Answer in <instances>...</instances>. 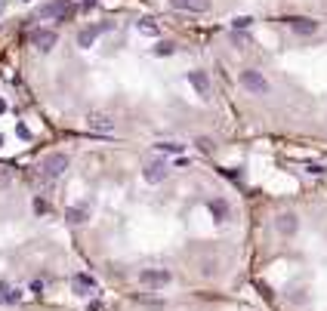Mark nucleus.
<instances>
[{
    "instance_id": "obj_7",
    "label": "nucleus",
    "mask_w": 327,
    "mask_h": 311,
    "mask_svg": "<svg viewBox=\"0 0 327 311\" xmlns=\"http://www.w3.org/2000/svg\"><path fill=\"white\" fill-rule=\"evenodd\" d=\"M31 43L38 46L40 52H50L52 46L59 43V34L52 31V28H38V31H31Z\"/></svg>"
},
{
    "instance_id": "obj_2",
    "label": "nucleus",
    "mask_w": 327,
    "mask_h": 311,
    "mask_svg": "<svg viewBox=\"0 0 327 311\" xmlns=\"http://www.w3.org/2000/svg\"><path fill=\"white\" fill-rule=\"evenodd\" d=\"M65 170H68V154H62V151H56V154H46V157H44V163H40V176H44L46 182L59 179Z\"/></svg>"
},
{
    "instance_id": "obj_8",
    "label": "nucleus",
    "mask_w": 327,
    "mask_h": 311,
    "mask_svg": "<svg viewBox=\"0 0 327 311\" xmlns=\"http://www.w3.org/2000/svg\"><path fill=\"white\" fill-rule=\"evenodd\" d=\"M108 28H112L108 22H102V25H90V28H80V31H78V46H80V49H90V46L96 43L99 34H105Z\"/></svg>"
},
{
    "instance_id": "obj_21",
    "label": "nucleus",
    "mask_w": 327,
    "mask_h": 311,
    "mask_svg": "<svg viewBox=\"0 0 327 311\" xmlns=\"http://www.w3.org/2000/svg\"><path fill=\"white\" fill-rule=\"evenodd\" d=\"M10 185H12V173H10L6 167H0V191L10 188Z\"/></svg>"
},
{
    "instance_id": "obj_13",
    "label": "nucleus",
    "mask_w": 327,
    "mask_h": 311,
    "mask_svg": "<svg viewBox=\"0 0 327 311\" xmlns=\"http://www.w3.org/2000/svg\"><path fill=\"white\" fill-rule=\"evenodd\" d=\"M65 219L71 225H84L90 219V207L86 204H74V207H65Z\"/></svg>"
},
{
    "instance_id": "obj_15",
    "label": "nucleus",
    "mask_w": 327,
    "mask_h": 311,
    "mask_svg": "<svg viewBox=\"0 0 327 311\" xmlns=\"http://www.w3.org/2000/svg\"><path fill=\"white\" fill-rule=\"evenodd\" d=\"M207 210H210V216L216 219V222H228V204L222 197H213L210 204H207Z\"/></svg>"
},
{
    "instance_id": "obj_3",
    "label": "nucleus",
    "mask_w": 327,
    "mask_h": 311,
    "mask_svg": "<svg viewBox=\"0 0 327 311\" xmlns=\"http://www.w3.org/2000/svg\"><path fill=\"white\" fill-rule=\"evenodd\" d=\"M170 176V163L164 160V157H154V160H148L145 163V170H142V179L148 182V185H160L164 179Z\"/></svg>"
},
{
    "instance_id": "obj_5",
    "label": "nucleus",
    "mask_w": 327,
    "mask_h": 311,
    "mask_svg": "<svg viewBox=\"0 0 327 311\" xmlns=\"http://www.w3.org/2000/svg\"><path fill=\"white\" fill-rule=\"evenodd\" d=\"M139 284L142 287H152V290L167 287L170 284V271L167 268H145V271H139Z\"/></svg>"
},
{
    "instance_id": "obj_26",
    "label": "nucleus",
    "mask_w": 327,
    "mask_h": 311,
    "mask_svg": "<svg viewBox=\"0 0 327 311\" xmlns=\"http://www.w3.org/2000/svg\"><path fill=\"white\" fill-rule=\"evenodd\" d=\"M34 210H38V213H46V200L38 197V200H34Z\"/></svg>"
},
{
    "instance_id": "obj_16",
    "label": "nucleus",
    "mask_w": 327,
    "mask_h": 311,
    "mask_svg": "<svg viewBox=\"0 0 327 311\" xmlns=\"http://www.w3.org/2000/svg\"><path fill=\"white\" fill-rule=\"evenodd\" d=\"M19 299H22V290H19V287L0 284V305H16Z\"/></svg>"
},
{
    "instance_id": "obj_6",
    "label": "nucleus",
    "mask_w": 327,
    "mask_h": 311,
    "mask_svg": "<svg viewBox=\"0 0 327 311\" xmlns=\"http://www.w3.org/2000/svg\"><path fill=\"white\" fill-rule=\"evenodd\" d=\"M86 126L93 133H114V117L108 111H90L86 114Z\"/></svg>"
},
{
    "instance_id": "obj_18",
    "label": "nucleus",
    "mask_w": 327,
    "mask_h": 311,
    "mask_svg": "<svg viewBox=\"0 0 327 311\" xmlns=\"http://www.w3.org/2000/svg\"><path fill=\"white\" fill-rule=\"evenodd\" d=\"M158 148H160V151H167V154H182L186 145H179V142H158Z\"/></svg>"
},
{
    "instance_id": "obj_10",
    "label": "nucleus",
    "mask_w": 327,
    "mask_h": 311,
    "mask_svg": "<svg viewBox=\"0 0 327 311\" xmlns=\"http://www.w3.org/2000/svg\"><path fill=\"white\" fill-rule=\"evenodd\" d=\"M284 25L290 31H296V34H315L318 31V22L315 19H306V15H287Z\"/></svg>"
},
{
    "instance_id": "obj_25",
    "label": "nucleus",
    "mask_w": 327,
    "mask_h": 311,
    "mask_svg": "<svg viewBox=\"0 0 327 311\" xmlns=\"http://www.w3.org/2000/svg\"><path fill=\"white\" fill-rule=\"evenodd\" d=\"M86 311H105V305H102V302H96V299H93V302H86Z\"/></svg>"
},
{
    "instance_id": "obj_4",
    "label": "nucleus",
    "mask_w": 327,
    "mask_h": 311,
    "mask_svg": "<svg viewBox=\"0 0 327 311\" xmlns=\"http://www.w3.org/2000/svg\"><path fill=\"white\" fill-rule=\"evenodd\" d=\"M241 86L247 89V93H256V96H262V93H268V80L260 74V71H253V68H247V71H241Z\"/></svg>"
},
{
    "instance_id": "obj_22",
    "label": "nucleus",
    "mask_w": 327,
    "mask_h": 311,
    "mask_svg": "<svg viewBox=\"0 0 327 311\" xmlns=\"http://www.w3.org/2000/svg\"><path fill=\"white\" fill-rule=\"evenodd\" d=\"M213 271H216V262H213V259H204V262H201V274H204V278H210Z\"/></svg>"
},
{
    "instance_id": "obj_23",
    "label": "nucleus",
    "mask_w": 327,
    "mask_h": 311,
    "mask_svg": "<svg viewBox=\"0 0 327 311\" xmlns=\"http://www.w3.org/2000/svg\"><path fill=\"white\" fill-rule=\"evenodd\" d=\"M198 148H201V151H207V154H210V151H213V142H210L207 136H201V139H198Z\"/></svg>"
},
{
    "instance_id": "obj_24",
    "label": "nucleus",
    "mask_w": 327,
    "mask_h": 311,
    "mask_svg": "<svg viewBox=\"0 0 327 311\" xmlns=\"http://www.w3.org/2000/svg\"><path fill=\"white\" fill-rule=\"evenodd\" d=\"M290 299H294L296 305H302V302H306V293H302V290H294V293H290Z\"/></svg>"
},
{
    "instance_id": "obj_27",
    "label": "nucleus",
    "mask_w": 327,
    "mask_h": 311,
    "mask_svg": "<svg viewBox=\"0 0 327 311\" xmlns=\"http://www.w3.org/2000/svg\"><path fill=\"white\" fill-rule=\"evenodd\" d=\"M80 6H84V9H90V6H96V0H80Z\"/></svg>"
},
{
    "instance_id": "obj_9",
    "label": "nucleus",
    "mask_w": 327,
    "mask_h": 311,
    "mask_svg": "<svg viewBox=\"0 0 327 311\" xmlns=\"http://www.w3.org/2000/svg\"><path fill=\"white\" fill-rule=\"evenodd\" d=\"M186 77H188V83L194 86V93H198V96H201V99L207 102V99H210V93H213V86H210V77H207V71H188Z\"/></svg>"
},
{
    "instance_id": "obj_20",
    "label": "nucleus",
    "mask_w": 327,
    "mask_h": 311,
    "mask_svg": "<svg viewBox=\"0 0 327 311\" xmlns=\"http://www.w3.org/2000/svg\"><path fill=\"white\" fill-rule=\"evenodd\" d=\"M250 25H253L250 15H238V19H232V28H234V31H238V28L244 31V28H250Z\"/></svg>"
},
{
    "instance_id": "obj_17",
    "label": "nucleus",
    "mask_w": 327,
    "mask_h": 311,
    "mask_svg": "<svg viewBox=\"0 0 327 311\" xmlns=\"http://www.w3.org/2000/svg\"><path fill=\"white\" fill-rule=\"evenodd\" d=\"M136 31H142V34H158V25H154V19H139V22H136Z\"/></svg>"
},
{
    "instance_id": "obj_11",
    "label": "nucleus",
    "mask_w": 327,
    "mask_h": 311,
    "mask_svg": "<svg viewBox=\"0 0 327 311\" xmlns=\"http://www.w3.org/2000/svg\"><path fill=\"white\" fill-rule=\"evenodd\" d=\"M173 9H182V12H207L210 9V0H170Z\"/></svg>"
},
{
    "instance_id": "obj_28",
    "label": "nucleus",
    "mask_w": 327,
    "mask_h": 311,
    "mask_svg": "<svg viewBox=\"0 0 327 311\" xmlns=\"http://www.w3.org/2000/svg\"><path fill=\"white\" fill-rule=\"evenodd\" d=\"M4 111H6V102H4V99H0V114H4Z\"/></svg>"
},
{
    "instance_id": "obj_12",
    "label": "nucleus",
    "mask_w": 327,
    "mask_h": 311,
    "mask_svg": "<svg viewBox=\"0 0 327 311\" xmlns=\"http://www.w3.org/2000/svg\"><path fill=\"white\" fill-rule=\"evenodd\" d=\"M71 287H74V293H78V296H90V293L96 290V278H93V274H74Z\"/></svg>"
},
{
    "instance_id": "obj_14",
    "label": "nucleus",
    "mask_w": 327,
    "mask_h": 311,
    "mask_svg": "<svg viewBox=\"0 0 327 311\" xmlns=\"http://www.w3.org/2000/svg\"><path fill=\"white\" fill-rule=\"evenodd\" d=\"M275 225H278V231H281V234H296L300 219H296L294 213H281V216L275 219Z\"/></svg>"
},
{
    "instance_id": "obj_19",
    "label": "nucleus",
    "mask_w": 327,
    "mask_h": 311,
    "mask_svg": "<svg viewBox=\"0 0 327 311\" xmlns=\"http://www.w3.org/2000/svg\"><path fill=\"white\" fill-rule=\"evenodd\" d=\"M173 49H176L173 43H164V40H160V43H158L152 52H154V56H173Z\"/></svg>"
},
{
    "instance_id": "obj_29",
    "label": "nucleus",
    "mask_w": 327,
    "mask_h": 311,
    "mask_svg": "<svg viewBox=\"0 0 327 311\" xmlns=\"http://www.w3.org/2000/svg\"><path fill=\"white\" fill-rule=\"evenodd\" d=\"M0 9H4V0H0Z\"/></svg>"
},
{
    "instance_id": "obj_1",
    "label": "nucleus",
    "mask_w": 327,
    "mask_h": 311,
    "mask_svg": "<svg viewBox=\"0 0 327 311\" xmlns=\"http://www.w3.org/2000/svg\"><path fill=\"white\" fill-rule=\"evenodd\" d=\"M71 15H74V3H68V0H52V3L38 9V19H44V22H50V19L65 22V19H71Z\"/></svg>"
}]
</instances>
